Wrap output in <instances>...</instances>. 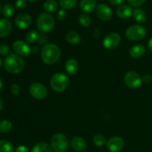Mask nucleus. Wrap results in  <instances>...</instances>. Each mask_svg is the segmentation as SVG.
Here are the masks:
<instances>
[{"mask_svg": "<svg viewBox=\"0 0 152 152\" xmlns=\"http://www.w3.org/2000/svg\"><path fill=\"white\" fill-rule=\"evenodd\" d=\"M128 1L133 7H139L142 6L146 1V0H128Z\"/></svg>", "mask_w": 152, "mask_h": 152, "instance_id": "32", "label": "nucleus"}, {"mask_svg": "<svg viewBox=\"0 0 152 152\" xmlns=\"http://www.w3.org/2000/svg\"><path fill=\"white\" fill-rule=\"evenodd\" d=\"M31 152H53L51 146L44 142H40L34 145Z\"/></svg>", "mask_w": 152, "mask_h": 152, "instance_id": "22", "label": "nucleus"}, {"mask_svg": "<svg viewBox=\"0 0 152 152\" xmlns=\"http://www.w3.org/2000/svg\"><path fill=\"white\" fill-rule=\"evenodd\" d=\"M4 67L6 71L10 74H19L25 68V61L19 55L10 53L4 59Z\"/></svg>", "mask_w": 152, "mask_h": 152, "instance_id": "2", "label": "nucleus"}, {"mask_svg": "<svg viewBox=\"0 0 152 152\" xmlns=\"http://www.w3.org/2000/svg\"><path fill=\"white\" fill-rule=\"evenodd\" d=\"M61 50L59 46L55 44H46L42 48L41 58L46 65H53L59 59Z\"/></svg>", "mask_w": 152, "mask_h": 152, "instance_id": "1", "label": "nucleus"}, {"mask_svg": "<svg viewBox=\"0 0 152 152\" xmlns=\"http://www.w3.org/2000/svg\"><path fill=\"white\" fill-rule=\"evenodd\" d=\"M124 140L122 137L115 136L107 142V149L110 152H120L124 147Z\"/></svg>", "mask_w": 152, "mask_h": 152, "instance_id": "11", "label": "nucleus"}, {"mask_svg": "<svg viewBox=\"0 0 152 152\" xmlns=\"http://www.w3.org/2000/svg\"><path fill=\"white\" fill-rule=\"evenodd\" d=\"M27 4H28L27 0H17L16 1V4H15V7L17 10L21 11L26 7Z\"/></svg>", "mask_w": 152, "mask_h": 152, "instance_id": "31", "label": "nucleus"}, {"mask_svg": "<svg viewBox=\"0 0 152 152\" xmlns=\"http://www.w3.org/2000/svg\"><path fill=\"white\" fill-rule=\"evenodd\" d=\"M1 4H0V12H1Z\"/></svg>", "mask_w": 152, "mask_h": 152, "instance_id": "46", "label": "nucleus"}, {"mask_svg": "<svg viewBox=\"0 0 152 152\" xmlns=\"http://www.w3.org/2000/svg\"><path fill=\"white\" fill-rule=\"evenodd\" d=\"M0 152H13V146L9 141L0 140Z\"/></svg>", "mask_w": 152, "mask_h": 152, "instance_id": "27", "label": "nucleus"}, {"mask_svg": "<svg viewBox=\"0 0 152 152\" xmlns=\"http://www.w3.org/2000/svg\"><path fill=\"white\" fill-rule=\"evenodd\" d=\"M1 65H2V60H1V59L0 58V68H1Z\"/></svg>", "mask_w": 152, "mask_h": 152, "instance_id": "45", "label": "nucleus"}, {"mask_svg": "<svg viewBox=\"0 0 152 152\" xmlns=\"http://www.w3.org/2000/svg\"><path fill=\"white\" fill-rule=\"evenodd\" d=\"M93 142L96 146H103L104 145L107 143L105 137L103 134H97L94 136Z\"/></svg>", "mask_w": 152, "mask_h": 152, "instance_id": "28", "label": "nucleus"}, {"mask_svg": "<svg viewBox=\"0 0 152 152\" xmlns=\"http://www.w3.org/2000/svg\"><path fill=\"white\" fill-rule=\"evenodd\" d=\"M148 45V50H149L151 52H152V37L149 40H148V45Z\"/></svg>", "mask_w": 152, "mask_h": 152, "instance_id": "40", "label": "nucleus"}, {"mask_svg": "<svg viewBox=\"0 0 152 152\" xmlns=\"http://www.w3.org/2000/svg\"><path fill=\"white\" fill-rule=\"evenodd\" d=\"M121 42V37L116 32L108 34L103 39V46L108 50H114L120 45Z\"/></svg>", "mask_w": 152, "mask_h": 152, "instance_id": "9", "label": "nucleus"}, {"mask_svg": "<svg viewBox=\"0 0 152 152\" xmlns=\"http://www.w3.org/2000/svg\"><path fill=\"white\" fill-rule=\"evenodd\" d=\"M70 83V79L63 73H56L51 77L50 85L52 90L56 92H62L68 88Z\"/></svg>", "mask_w": 152, "mask_h": 152, "instance_id": "3", "label": "nucleus"}, {"mask_svg": "<svg viewBox=\"0 0 152 152\" xmlns=\"http://www.w3.org/2000/svg\"><path fill=\"white\" fill-rule=\"evenodd\" d=\"M146 33V29L142 25H134L126 30V37L131 41H140L145 38Z\"/></svg>", "mask_w": 152, "mask_h": 152, "instance_id": "6", "label": "nucleus"}, {"mask_svg": "<svg viewBox=\"0 0 152 152\" xmlns=\"http://www.w3.org/2000/svg\"><path fill=\"white\" fill-rule=\"evenodd\" d=\"M78 62L74 59H69L65 65V71L70 76L74 75L78 71Z\"/></svg>", "mask_w": 152, "mask_h": 152, "instance_id": "19", "label": "nucleus"}, {"mask_svg": "<svg viewBox=\"0 0 152 152\" xmlns=\"http://www.w3.org/2000/svg\"><path fill=\"white\" fill-rule=\"evenodd\" d=\"M71 146L74 151L82 152L86 148L87 144L86 140L80 137H75L71 141Z\"/></svg>", "mask_w": 152, "mask_h": 152, "instance_id": "15", "label": "nucleus"}, {"mask_svg": "<svg viewBox=\"0 0 152 152\" xmlns=\"http://www.w3.org/2000/svg\"><path fill=\"white\" fill-rule=\"evenodd\" d=\"M77 0H59V5L64 10H70L76 6Z\"/></svg>", "mask_w": 152, "mask_h": 152, "instance_id": "25", "label": "nucleus"}, {"mask_svg": "<svg viewBox=\"0 0 152 152\" xmlns=\"http://www.w3.org/2000/svg\"><path fill=\"white\" fill-rule=\"evenodd\" d=\"M12 129V123L9 120H3L0 122V133L6 134L10 132Z\"/></svg>", "mask_w": 152, "mask_h": 152, "instance_id": "29", "label": "nucleus"}, {"mask_svg": "<svg viewBox=\"0 0 152 152\" xmlns=\"http://www.w3.org/2000/svg\"><path fill=\"white\" fill-rule=\"evenodd\" d=\"M142 80L143 83H145V84H149L150 83L152 82V76L150 74H145L143 77H142Z\"/></svg>", "mask_w": 152, "mask_h": 152, "instance_id": "37", "label": "nucleus"}, {"mask_svg": "<svg viewBox=\"0 0 152 152\" xmlns=\"http://www.w3.org/2000/svg\"><path fill=\"white\" fill-rule=\"evenodd\" d=\"M38 51H39V48L37 47V46H35V47H34L31 48V53H38Z\"/></svg>", "mask_w": 152, "mask_h": 152, "instance_id": "41", "label": "nucleus"}, {"mask_svg": "<svg viewBox=\"0 0 152 152\" xmlns=\"http://www.w3.org/2000/svg\"><path fill=\"white\" fill-rule=\"evenodd\" d=\"M31 16L26 13H22L17 15V16L15 19V24L19 29H26L30 25H31Z\"/></svg>", "mask_w": 152, "mask_h": 152, "instance_id": "13", "label": "nucleus"}, {"mask_svg": "<svg viewBox=\"0 0 152 152\" xmlns=\"http://www.w3.org/2000/svg\"><path fill=\"white\" fill-rule=\"evenodd\" d=\"M47 40H48V37L45 35L44 34H42L41 35H39V39H38V42L39 45H45V43L47 42Z\"/></svg>", "mask_w": 152, "mask_h": 152, "instance_id": "36", "label": "nucleus"}, {"mask_svg": "<svg viewBox=\"0 0 152 152\" xmlns=\"http://www.w3.org/2000/svg\"><path fill=\"white\" fill-rule=\"evenodd\" d=\"M9 53V47L8 45L5 44L0 45V55L1 56H5Z\"/></svg>", "mask_w": 152, "mask_h": 152, "instance_id": "33", "label": "nucleus"}, {"mask_svg": "<svg viewBox=\"0 0 152 152\" xmlns=\"http://www.w3.org/2000/svg\"><path fill=\"white\" fill-rule=\"evenodd\" d=\"M15 152H29V149L25 145H19L15 149Z\"/></svg>", "mask_w": 152, "mask_h": 152, "instance_id": "38", "label": "nucleus"}, {"mask_svg": "<svg viewBox=\"0 0 152 152\" xmlns=\"http://www.w3.org/2000/svg\"><path fill=\"white\" fill-rule=\"evenodd\" d=\"M65 39L66 41L71 45H78L81 42V37L78 33L75 31H69L65 35Z\"/></svg>", "mask_w": 152, "mask_h": 152, "instance_id": "20", "label": "nucleus"}, {"mask_svg": "<svg viewBox=\"0 0 152 152\" xmlns=\"http://www.w3.org/2000/svg\"><path fill=\"white\" fill-rule=\"evenodd\" d=\"M3 105H4V102H3V99L0 96V111L3 108Z\"/></svg>", "mask_w": 152, "mask_h": 152, "instance_id": "42", "label": "nucleus"}, {"mask_svg": "<svg viewBox=\"0 0 152 152\" xmlns=\"http://www.w3.org/2000/svg\"><path fill=\"white\" fill-rule=\"evenodd\" d=\"M55 25V20L48 13H42L37 19V26L39 31L42 34L50 32Z\"/></svg>", "mask_w": 152, "mask_h": 152, "instance_id": "4", "label": "nucleus"}, {"mask_svg": "<svg viewBox=\"0 0 152 152\" xmlns=\"http://www.w3.org/2000/svg\"><path fill=\"white\" fill-rule=\"evenodd\" d=\"M124 81L126 86L132 89H136L142 85V80L139 74L136 71H130L125 75Z\"/></svg>", "mask_w": 152, "mask_h": 152, "instance_id": "7", "label": "nucleus"}, {"mask_svg": "<svg viewBox=\"0 0 152 152\" xmlns=\"http://www.w3.org/2000/svg\"><path fill=\"white\" fill-rule=\"evenodd\" d=\"M133 17L137 22L144 24L147 21V15L145 12L141 8H137L133 11Z\"/></svg>", "mask_w": 152, "mask_h": 152, "instance_id": "21", "label": "nucleus"}, {"mask_svg": "<svg viewBox=\"0 0 152 152\" xmlns=\"http://www.w3.org/2000/svg\"><path fill=\"white\" fill-rule=\"evenodd\" d=\"M66 17V11L64 9H61L56 13V19L59 21H62Z\"/></svg>", "mask_w": 152, "mask_h": 152, "instance_id": "34", "label": "nucleus"}, {"mask_svg": "<svg viewBox=\"0 0 152 152\" xmlns=\"http://www.w3.org/2000/svg\"><path fill=\"white\" fill-rule=\"evenodd\" d=\"M80 7L85 13H91L96 8V2L95 0H81Z\"/></svg>", "mask_w": 152, "mask_h": 152, "instance_id": "18", "label": "nucleus"}, {"mask_svg": "<svg viewBox=\"0 0 152 152\" xmlns=\"http://www.w3.org/2000/svg\"><path fill=\"white\" fill-rule=\"evenodd\" d=\"M44 9L48 13H53L58 9V4L55 0H47L44 3Z\"/></svg>", "mask_w": 152, "mask_h": 152, "instance_id": "24", "label": "nucleus"}, {"mask_svg": "<svg viewBox=\"0 0 152 152\" xmlns=\"http://www.w3.org/2000/svg\"><path fill=\"white\" fill-rule=\"evenodd\" d=\"M99 1H104V0H99Z\"/></svg>", "mask_w": 152, "mask_h": 152, "instance_id": "47", "label": "nucleus"}, {"mask_svg": "<svg viewBox=\"0 0 152 152\" xmlns=\"http://www.w3.org/2000/svg\"><path fill=\"white\" fill-rule=\"evenodd\" d=\"M69 145L68 137L62 133L53 135L50 139V146L55 152H65Z\"/></svg>", "mask_w": 152, "mask_h": 152, "instance_id": "5", "label": "nucleus"}, {"mask_svg": "<svg viewBox=\"0 0 152 152\" xmlns=\"http://www.w3.org/2000/svg\"><path fill=\"white\" fill-rule=\"evenodd\" d=\"M20 87L16 84L12 85L11 87H10V91L15 96H18L20 93Z\"/></svg>", "mask_w": 152, "mask_h": 152, "instance_id": "35", "label": "nucleus"}, {"mask_svg": "<svg viewBox=\"0 0 152 152\" xmlns=\"http://www.w3.org/2000/svg\"><path fill=\"white\" fill-rule=\"evenodd\" d=\"M12 31L11 22L7 19H0V37H5Z\"/></svg>", "mask_w": 152, "mask_h": 152, "instance_id": "16", "label": "nucleus"}, {"mask_svg": "<svg viewBox=\"0 0 152 152\" xmlns=\"http://www.w3.org/2000/svg\"><path fill=\"white\" fill-rule=\"evenodd\" d=\"M13 48L16 54L21 57H27L31 53V48L29 47L28 43L22 40H16L13 42Z\"/></svg>", "mask_w": 152, "mask_h": 152, "instance_id": "10", "label": "nucleus"}, {"mask_svg": "<svg viewBox=\"0 0 152 152\" xmlns=\"http://www.w3.org/2000/svg\"><path fill=\"white\" fill-rule=\"evenodd\" d=\"M2 14L4 17L10 18L14 14V7L12 4H6L2 7Z\"/></svg>", "mask_w": 152, "mask_h": 152, "instance_id": "30", "label": "nucleus"}, {"mask_svg": "<svg viewBox=\"0 0 152 152\" xmlns=\"http://www.w3.org/2000/svg\"><path fill=\"white\" fill-rule=\"evenodd\" d=\"M79 22L83 27H85V28L89 27L91 24V16L86 13H82V14H80V17H79Z\"/></svg>", "mask_w": 152, "mask_h": 152, "instance_id": "26", "label": "nucleus"}, {"mask_svg": "<svg viewBox=\"0 0 152 152\" xmlns=\"http://www.w3.org/2000/svg\"><path fill=\"white\" fill-rule=\"evenodd\" d=\"M39 37V34L37 31L32 30L28 32L25 35V39L28 44H34V43L38 42Z\"/></svg>", "mask_w": 152, "mask_h": 152, "instance_id": "23", "label": "nucleus"}, {"mask_svg": "<svg viewBox=\"0 0 152 152\" xmlns=\"http://www.w3.org/2000/svg\"><path fill=\"white\" fill-rule=\"evenodd\" d=\"M113 5H120L124 2L125 0H109Z\"/></svg>", "mask_w": 152, "mask_h": 152, "instance_id": "39", "label": "nucleus"}, {"mask_svg": "<svg viewBox=\"0 0 152 152\" xmlns=\"http://www.w3.org/2000/svg\"><path fill=\"white\" fill-rule=\"evenodd\" d=\"M133 9L131 6L128 4H123L117 8V15L120 19H126L130 18L133 15Z\"/></svg>", "mask_w": 152, "mask_h": 152, "instance_id": "14", "label": "nucleus"}, {"mask_svg": "<svg viewBox=\"0 0 152 152\" xmlns=\"http://www.w3.org/2000/svg\"><path fill=\"white\" fill-rule=\"evenodd\" d=\"M28 1H31V2H36V1H39V0H28Z\"/></svg>", "mask_w": 152, "mask_h": 152, "instance_id": "44", "label": "nucleus"}, {"mask_svg": "<svg viewBox=\"0 0 152 152\" xmlns=\"http://www.w3.org/2000/svg\"><path fill=\"white\" fill-rule=\"evenodd\" d=\"M96 13L98 18L104 22L111 20L112 18L111 7L105 4H99L96 8Z\"/></svg>", "mask_w": 152, "mask_h": 152, "instance_id": "12", "label": "nucleus"}, {"mask_svg": "<svg viewBox=\"0 0 152 152\" xmlns=\"http://www.w3.org/2000/svg\"><path fill=\"white\" fill-rule=\"evenodd\" d=\"M145 52H146V49H145V46L141 44L135 45L133 47H132V48L129 50L131 56L134 59L141 58L145 55Z\"/></svg>", "mask_w": 152, "mask_h": 152, "instance_id": "17", "label": "nucleus"}, {"mask_svg": "<svg viewBox=\"0 0 152 152\" xmlns=\"http://www.w3.org/2000/svg\"><path fill=\"white\" fill-rule=\"evenodd\" d=\"M2 86H3L2 81H1V79H0V91H1V88H2Z\"/></svg>", "mask_w": 152, "mask_h": 152, "instance_id": "43", "label": "nucleus"}, {"mask_svg": "<svg viewBox=\"0 0 152 152\" xmlns=\"http://www.w3.org/2000/svg\"><path fill=\"white\" fill-rule=\"evenodd\" d=\"M29 93L32 97L41 100L47 96L48 90L42 83H33L29 87Z\"/></svg>", "mask_w": 152, "mask_h": 152, "instance_id": "8", "label": "nucleus"}]
</instances>
